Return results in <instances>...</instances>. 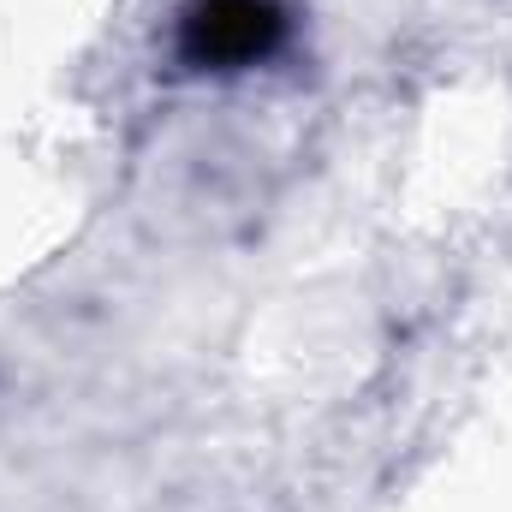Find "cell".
<instances>
[{
    "mask_svg": "<svg viewBox=\"0 0 512 512\" xmlns=\"http://www.w3.org/2000/svg\"><path fill=\"white\" fill-rule=\"evenodd\" d=\"M286 42L280 0H185L179 60L191 72H245Z\"/></svg>",
    "mask_w": 512,
    "mask_h": 512,
    "instance_id": "1",
    "label": "cell"
}]
</instances>
